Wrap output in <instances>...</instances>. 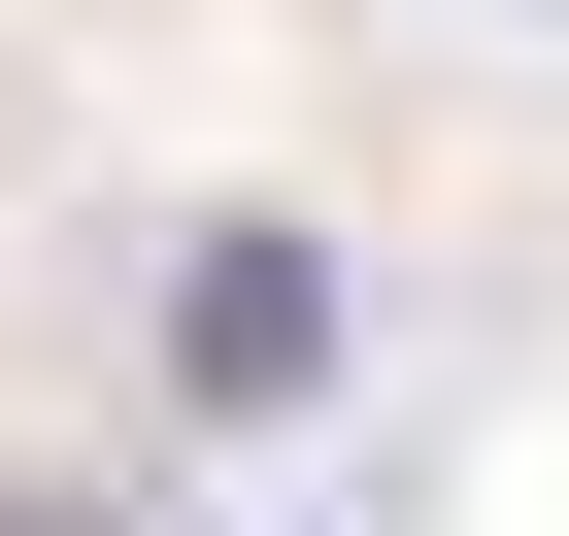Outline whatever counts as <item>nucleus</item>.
<instances>
[{
    "label": "nucleus",
    "instance_id": "nucleus-1",
    "mask_svg": "<svg viewBox=\"0 0 569 536\" xmlns=\"http://www.w3.org/2000/svg\"><path fill=\"white\" fill-rule=\"evenodd\" d=\"M168 369H201L234 436H268V403H336V268H302V235H201V268H168Z\"/></svg>",
    "mask_w": 569,
    "mask_h": 536
},
{
    "label": "nucleus",
    "instance_id": "nucleus-2",
    "mask_svg": "<svg viewBox=\"0 0 569 536\" xmlns=\"http://www.w3.org/2000/svg\"><path fill=\"white\" fill-rule=\"evenodd\" d=\"M0 536H34V503H0Z\"/></svg>",
    "mask_w": 569,
    "mask_h": 536
}]
</instances>
